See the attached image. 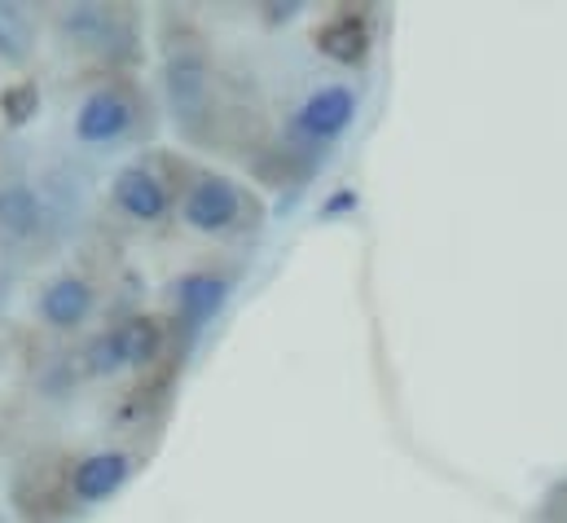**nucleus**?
Wrapping results in <instances>:
<instances>
[{
	"label": "nucleus",
	"instance_id": "obj_1",
	"mask_svg": "<svg viewBox=\"0 0 567 523\" xmlns=\"http://www.w3.org/2000/svg\"><path fill=\"white\" fill-rule=\"evenodd\" d=\"M212 58L203 49V40L194 31L167 35L163 40V98H167V115L185 136H203L212 124Z\"/></svg>",
	"mask_w": 567,
	"mask_h": 523
},
{
	"label": "nucleus",
	"instance_id": "obj_12",
	"mask_svg": "<svg viewBox=\"0 0 567 523\" xmlns=\"http://www.w3.org/2000/svg\"><path fill=\"white\" fill-rule=\"evenodd\" d=\"M115 335H120V348H124V366H128V370H150V366L163 357V348H167L163 321H158V317H145V312L120 321Z\"/></svg>",
	"mask_w": 567,
	"mask_h": 523
},
{
	"label": "nucleus",
	"instance_id": "obj_11",
	"mask_svg": "<svg viewBox=\"0 0 567 523\" xmlns=\"http://www.w3.org/2000/svg\"><path fill=\"white\" fill-rule=\"evenodd\" d=\"M374 35H370V22L365 13H352V9H339L334 18H326L317 31H312V49L339 66H361L365 53H370Z\"/></svg>",
	"mask_w": 567,
	"mask_h": 523
},
{
	"label": "nucleus",
	"instance_id": "obj_14",
	"mask_svg": "<svg viewBox=\"0 0 567 523\" xmlns=\"http://www.w3.org/2000/svg\"><path fill=\"white\" fill-rule=\"evenodd\" d=\"M40 115V84L35 80H13L0 89V120L4 129H27Z\"/></svg>",
	"mask_w": 567,
	"mask_h": 523
},
{
	"label": "nucleus",
	"instance_id": "obj_9",
	"mask_svg": "<svg viewBox=\"0 0 567 523\" xmlns=\"http://www.w3.org/2000/svg\"><path fill=\"white\" fill-rule=\"evenodd\" d=\"M49 203L40 198V189H31L27 181H4L0 185V243L4 247H31L44 243L49 234Z\"/></svg>",
	"mask_w": 567,
	"mask_h": 523
},
{
	"label": "nucleus",
	"instance_id": "obj_13",
	"mask_svg": "<svg viewBox=\"0 0 567 523\" xmlns=\"http://www.w3.org/2000/svg\"><path fill=\"white\" fill-rule=\"evenodd\" d=\"M35 53V22L22 4L0 0V62L4 66H27Z\"/></svg>",
	"mask_w": 567,
	"mask_h": 523
},
{
	"label": "nucleus",
	"instance_id": "obj_3",
	"mask_svg": "<svg viewBox=\"0 0 567 523\" xmlns=\"http://www.w3.org/2000/svg\"><path fill=\"white\" fill-rule=\"evenodd\" d=\"M142 111H145L142 93L128 80H106L93 93H84V102L75 106L71 132L89 150H115V145H124L137 132Z\"/></svg>",
	"mask_w": 567,
	"mask_h": 523
},
{
	"label": "nucleus",
	"instance_id": "obj_15",
	"mask_svg": "<svg viewBox=\"0 0 567 523\" xmlns=\"http://www.w3.org/2000/svg\"><path fill=\"white\" fill-rule=\"evenodd\" d=\"M80 366H84V375H93V379H111V375L128 370V366H124V348H120L115 326H111V330H102V335H93V339L84 343Z\"/></svg>",
	"mask_w": 567,
	"mask_h": 523
},
{
	"label": "nucleus",
	"instance_id": "obj_7",
	"mask_svg": "<svg viewBox=\"0 0 567 523\" xmlns=\"http://www.w3.org/2000/svg\"><path fill=\"white\" fill-rule=\"evenodd\" d=\"M93 312H97V286L89 277H80V273H58L35 295V317L58 335L80 330Z\"/></svg>",
	"mask_w": 567,
	"mask_h": 523
},
{
	"label": "nucleus",
	"instance_id": "obj_10",
	"mask_svg": "<svg viewBox=\"0 0 567 523\" xmlns=\"http://www.w3.org/2000/svg\"><path fill=\"white\" fill-rule=\"evenodd\" d=\"M229 277H220V273H212V268H194V273H181L176 281H172V308H176V321L194 335V330H203L207 321H216L220 317V308L229 304Z\"/></svg>",
	"mask_w": 567,
	"mask_h": 523
},
{
	"label": "nucleus",
	"instance_id": "obj_6",
	"mask_svg": "<svg viewBox=\"0 0 567 523\" xmlns=\"http://www.w3.org/2000/svg\"><path fill=\"white\" fill-rule=\"evenodd\" d=\"M357 93L348 84H321L312 89L295 111V136L308 145H330L357 124Z\"/></svg>",
	"mask_w": 567,
	"mask_h": 523
},
{
	"label": "nucleus",
	"instance_id": "obj_2",
	"mask_svg": "<svg viewBox=\"0 0 567 523\" xmlns=\"http://www.w3.org/2000/svg\"><path fill=\"white\" fill-rule=\"evenodd\" d=\"M53 27L75 53L97 58L115 71L142 62V27L124 4H66L53 13Z\"/></svg>",
	"mask_w": 567,
	"mask_h": 523
},
{
	"label": "nucleus",
	"instance_id": "obj_5",
	"mask_svg": "<svg viewBox=\"0 0 567 523\" xmlns=\"http://www.w3.org/2000/svg\"><path fill=\"white\" fill-rule=\"evenodd\" d=\"M111 207L133 221V225H163L167 212H172V185L167 176L154 167V163H124L115 176H111Z\"/></svg>",
	"mask_w": 567,
	"mask_h": 523
},
{
	"label": "nucleus",
	"instance_id": "obj_8",
	"mask_svg": "<svg viewBox=\"0 0 567 523\" xmlns=\"http://www.w3.org/2000/svg\"><path fill=\"white\" fill-rule=\"evenodd\" d=\"M128 480H133V458L120 453V449H97V453L75 458V466L66 471V493H71L80 506H102V502H111Z\"/></svg>",
	"mask_w": 567,
	"mask_h": 523
},
{
	"label": "nucleus",
	"instance_id": "obj_4",
	"mask_svg": "<svg viewBox=\"0 0 567 523\" xmlns=\"http://www.w3.org/2000/svg\"><path fill=\"white\" fill-rule=\"evenodd\" d=\"M243 212H247V194L238 189L234 176H220V172H198L189 185H185V198H181V225L203 234V238H225L243 225Z\"/></svg>",
	"mask_w": 567,
	"mask_h": 523
}]
</instances>
